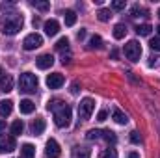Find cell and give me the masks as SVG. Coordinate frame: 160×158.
<instances>
[{
	"label": "cell",
	"instance_id": "obj_1",
	"mask_svg": "<svg viewBox=\"0 0 160 158\" xmlns=\"http://www.w3.org/2000/svg\"><path fill=\"white\" fill-rule=\"evenodd\" d=\"M22 24H24L22 15H19V13H9V15H6L4 21H2V34H6V36H15V34L21 32Z\"/></svg>",
	"mask_w": 160,
	"mask_h": 158
},
{
	"label": "cell",
	"instance_id": "obj_2",
	"mask_svg": "<svg viewBox=\"0 0 160 158\" xmlns=\"http://www.w3.org/2000/svg\"><path fill=\"white\" fill-rule=\"evenodd\" d=\"M52 112H54V123H56L60 128H65V126L71 125V116H73V112H71V106H69V104H65V102L60 101V104H58Z\"/></svg>",
	"mask_w": 160,
	"mask_h": 158
},
{
	"label": "cell",
	"instance_id": "obj_3",
	"mask_svg": "<svg viewBox=\"0 0 160 158\" xmlns=\"http://www.w3.org/2000/svg\"><path fill=\"white\" fill-rule=\"evenodd\" d=\"M19 89L22 93H34L38 89V77L34 73H22L19 78Z\"/></svg>",
	"mask_w": 160,
	"mask_h": 158
},
{
	"label": "cell",
	"instance_id": "obj_4",
	"mask_svg": "<svg viewBox=\"0 0 160 158\" xmlns=\"http://www.w3.org/2000/svg\"><path fill=\"white\" fill-rule=\"evenodd\" d=\"M125 56H127L130 62H138L140 56H142V45L134 39L128 41V43L125 45Z\"/></svg>",
	"mask_w": 160,
	"mask_h": 158
},
{
	"label": "cell",
	"instance_id": "obj_5",
	"mask_svg": "<svg viewBox=\"0 0 160 158\" xmlns=\"http://www.w3.org/2000/svg\"><path fill=\"white\" fill-rule=\"evenodd\" d=\"M93 110H95V101L93 99H89V97H86V99H82L78 104V116L80 119H89L91 117V114H93Z\"/></svg>",
	"mask_w": 160,
	"mask_h": 158
},
{
	"label": "cell",
	"instance_id": "obj_6",
	"mask_svg": "<svg viewBox=\"0 0 160 158\" xmlns=\"http://www.w3.org/2000/svg\"><path fill=\"white\" fill-rule=\"evenodd\" d=\"M41 45H43V37H41L39 34H28L24 41H22V47H24V50H36V48H39Z\"/></svg>",
	"mask_w": 160,
	"mask_h": 158
},
{
	"label": "cell",
	"instance_id": "obj_7",
	"mask_svg": "<svg viewBox=\"0 0 160 158\" xmlns=\"http://www.w3.org/2000/svg\"><path fill=\"white\" fill-rule=\"evenodd\" d=\"M17 149L15 136H0V153H11Z\"/></svg>",
	"mask_w": 160,
	"mask_h": 158
},
{
	"label": "cell",
	"instance_id": "obj_8",
	"mask_svg": "<svg viewBox=\"0 0 160 158\" xmlns=\"http://www.w3.org/2000/svg\"><path fill=\"white\" fill-rule=\"evenodd\" d=\"M45 155H47V158H60L62 149H60V145H58V141H56V140H52V138H50V140L47 141Z\"/></svg>",
	"mask_w": 160,
	"mask_h": 158
},
{
	"label": "cell",
	"instance_id": "obj_9",
	"mask_svg": "<svg viewBox=\"0 0 160 158\" xmlns=\"http://www.w3.org/2000/svg\"><path fill=\"white\" fill-rule=\"evenodd\" d=\"M63 82H65V78H63L62 73H52V75L47 77V86H48L50 89H58V87H62Z\"/></svg>",
	"mask_w": 160,
	"mask_h": 158
},
{
	"label": "cell",
	"instance_id": "obj_10",
	"mask_svg": "<svg viewBox=\"0 0 160 158\" xmlns=\"http://www.w3.org/2000/svg\"><path fill=\"white\" fill-rule=\"evenodd\" d=\"M36 65H38V69H50L52 65H54V58H52V54H41L39 58L36 60Z\"/></svg>",
	"mask_w": 160,
	"mask_h": 158
},
{
	"label": "cell",
	"instance_id": "obj_11",
	"mask_svg": "<svg viewBox=\"0 0 160 158\" xmlns=\"http://www.w3.org/2000/svg\"><path fill=\"white\" fill-rule=\"evenodd\" d=\"M43 28H45V34H47L48 37H54V36L60 32V22H58L56 19H50V21H47V22L43 24Z\"/></svg>",
	"mask_w": 160,
	"mask_h": 158
},
{
	"label": "cell",
	"instance_id": "obj_12",
	"mask_svg": "<svg viewBox=\"0 0 160 158\" xmlns=\"http://www.w3.org/2000/svg\"><path fill=\"white\" fill-rule=\"evenodd\" d=\"M0 87H2V91L4 93H9L11 89H13V77L11 75H2V78H0Z\"/></svg>",
	"mask_w": 160,
	"mask_h": 158
},
{
	"label": "cell",
	"instance_id": "obj_13",
	"mask_svg": "<svg viewBox=\"0 0 160 158\" xmlns=\"http://www.w3.org/2000/svg\"><path fill=\"white\" fill-rule=\"evenodd\" d=\"M45 119H41V117H38L32 125H30V130H32V134L34 136H39V134H43V130H45Z\"/></svg>",
	"mask_w": 160,
	"mask_h": 158
},
{
	"label": "cell",
	"instance_id": "obj_14",
	"mask_svg": "<svg viewBox=\"0 0 160 158\" xmlns=\"http://www.w3.org/2000/svg\"><path fill=\"white\" fill-rule=\"evenodd\" d=\"M19 108H21V114H32V112L36 110V104H34L30 99H24V101H21Z\"/></svg>",
	"mask_w": 160,
	"mask_h": 158
},
{
	"label": "cell",
	"instance_id": "obj_15",
	"mask_svg": "<svg viewBox=\"0 0 160 158\" xmlns=\"http://www.w3.org/2000/svg\"><path fill=\"white\" fill-rule=\"evenodd\" d=\"M21 155H22V158H34L36 156V147L32 143H24L21 147Z\"/></svg>",
	"mask_w": 160,
	"mask_h": 158
},
{
	"label": "cell",
	"instance_id": "obj_16",
	"mask_svg": "<svg viewBox=\"0 0 160 158\" xmlns=\"http://www.w3.org/2000/svg\"><path fill=\"white\" fill-rule=\"evenodd\" d=\"M13 110V102L11 101H0V116L2 117H8Z\"/></svg>",
	"mask_w": 160,
	"mask_h": 158
},
{
	"label": "cell",
	"instance_id": "obj_17",
	"mask_svg": "<svg viewBox=\"0 0 160 158\" xmlns=\"http://www.w3.org/2000/svg\"><path fill=\"white\" fill-rule=\"evenodd\" d=\"M112 117H114V121H116L118 125H127V123H128V117L121 112L119 108H116V110L112 112Z\"/></svg>",
	"mask_w": 160,
	"mask_h": 158
},
{
	"label": "cell",
	"instance_id": "obj_18",
	"mask_svg": "<svg viewBox=\"0 0 160 158\" xmlns=\"http://www.w3.org/2000/svg\"><path fill=\"white\" fill-rule=\"evenodd\" d=\"M22 130H24V123L21 119L11 123V136H19V134H22Z\"/></svg>",
	"mask_w": 160,
	"mask_h": 158
},
{
	"label": "cell",
	"instance_id": "obj_19",
	"mask_svg": "<svg viewBox=\"0 0 160 158\" xmlns=\"http://www.w3.org/2000/svg\"><path fill=\"white\" fill-rule=\"evenodd\" d=\"M89 155H91L89 149H86V147H75L71 158H89Z\"/></svg>",
	"mask_w": 160,
	"mask_h": 158
},
{
	"label": "cell",
	"instance_id": "obj_20",
	"mask_svg": "<svg viewBox=\"0 0 160 158\" xmlns=\"http://www.w3.org/2000/svg\"><path fill=\"white\" fill-rule=\"evenodd\" d=\"M125 36H127V26L121 24V22L116 24V26H114V37H116V39H123Z\"/></svg>",
	"mask_w": 160,
	"mask_h": 158
},
{
	"label": "cell",
	"instance_id": "obj_21",
	"mask_svg": "<svg viewBox=\"0 0 160 158\" xmlns=\"http://www.w3.org/2000/svg\"><path fill=\"white\" fill-rule=\"evenodd\" d=\"M63 19H65V24H67V26H75V22H77V13L71 11V9H67V11L63 13Z\"/></svg>",
	"mask_w": 160,
	"mask_h": 158
},
{
	"label": "cell",
	"instance_id": "obj_22",
	"mask_svg": "<svg viewBox=\"0 0 160 158\" xmlns=\"http://www.w3.org/2000/svg\"><path fill=\"white\" fill-rule=\"evenodd\" d=\"M151 32H153L151 24H138L136 26V34L138 36H151Z\"/></svg>",
	"mask_w": 160,
	"mask_h": 158
},
{
	"label": "cell",
	"instance_id": "obj_23",
	"mask_svg": "<svg viewBox=\"0 0 160 158\" xmlns=\"http://www.w3.org/2000/svg\"><path fill=\"white\" fill-rule=\"evenodd\" d=\"M97 17H99V21L101 22H106V21H110V17H112V13H110V9H99V13H97Z\"/></svg>",
	"mask_w": 160,
	"mask_h": 158
},
{
	"label": "cell",
	"instance_id": "obj_24",
	"mask_svg": "<svg viewBox=\"0 0 160 158\" xmlns=\"http://www.w3.org/2000/svg\"><path fill=\"white\" fill-rule=\"evenodd\" d=\"M102 138H104L108 143H116V141H118V136H116V132H112V130H102Z\"/></svg>",
	"mask_w": 160,
	"mask_h": 158
},
{
	"label": "cell",
	"instance_id": "obj_25",
	"mask_svg": "<svg viewBox=\"0 0 160 158\" xmlns=\"http://www.w3.org/2000/svg\"><path fill=\"white\" fill-rule=\"evenodd\" d=\"M89 48H102V39L101 36H93L89 39Z\"/></svg>",
	"mask_w": 160,
	"mask_h": 158
},
{
	"label": "cell",
	"instance_id": "obj_26",
	"mask_svg": "<svg viewBox=\"0 0 160 158\" xmlns=\"http://www.w3.org/2000/svg\"><path fill=\"white\" fill-rule=\"evenodd\" d=\"M69 48V39L67 37H60L56 43V50H67Z\"/></svg>",
	"mask_w": 160,
	"mask_h": 158
},
{
	"label": "cell",
	"instance_id": "obj_27",
	"mask_svg": "<svg viewBox=\"0 0 160 158\" xmlns=\"http://www.w3.org/2000/svg\"><path fill=\"white\" fill-rule=\"evenodd\" d=\"M32 6H36L38 9H41V11H47V9L50 7V4H48V2H41V0H34V2H32Z\"/></svg>",
	"mask_w": 160,
	"mask_h": 158
},
{
	"label": "cell",
	"instance_id": "obj_28",
	"mask_svg": "<svg viewBox=\"0 0 160 158\" xmlns=\"http://www.w3.org/2000/svg\"><path fill=\"white\" fill-rule=\"evenodd\" d=\"M101 136H102V132H101V130H95V128H93V130H89V132L86 134V138H88V140H99Z\"/></svg>",
	"mask_w": 160,
	"mask_h": 158
},
{
	"label": "cell",
	"instance_id": "obj_29",
	"mask_svg": "<svg viewBox=\"0 0 160 158\" xmlns=\"http://www.w3.org/2000/svg\"><path fill=\"white\" fill-rule=\"evenodd\" d=\"M102 158H118V151H116V149H112V147H108V149H104Z\"/></svg>",
	"mask_w": 160,
	"mask_h": 158
},
{
	"label": "cell",
	"instance_id": "obj_30",
	"mask_svg": "<svg viewBox=\"0 0 160 158\" xmlns=\"http://www.w3.org/2000/svg\"><path fill=\"white\" fill-rule=\"evenodd\" d=\"M130 141H132V143H136V145H138V143H142V136H140V132H138V130H132V132H130Z\"/></svg>",
	"mask_w": 160,
	"mask_h": 158
},
{
	"label": "cell",
	"instance_id": "obj_31",
	"mask_svg": "<svg viewBox=\"0 0 160 158\" xmlns=\"http://www.w3.org/2000/svg\"><path fill=\"white\" fill-rule=\"evenodd\" d=\"M125 6H127V2H125V0H114V2H112V7H114V9H118V11L125 9Z\"/></svg>",
	"mask_w": 160,
	"mask_h": 158
},
{
	"label": "cell",
	"instance_id": "obj_32",
	"mask_svg": "<svg viewBox=\"0 0 160 158\" xmlns=\"http://www.w3.org/2000/svg\"><path fill=\"white\" fill-rule=\"evenodd\" d=\"M149 47L153 50H160V37H153V39L149 41Z\"/></svg>",
	"mask_w": 160,
	"mask_h": 158
},
{
	"label": "cell",
	"instance_id": "obj_33",
	"mask_svg": "<svg viewBox=\"0 0 160 158\" xmlns=\"http://www.w3.org/2000/svg\"><path fill=\"white\" fill-rule=\"evenodd\" d=\"M140 13H143V9H142L140 6H132V9H130V17H140Z\"/></svg>",
	"mask_w": 160,
	"mask_h": 158
},
{
	"label": "cell",
	"instance_id": "obj_34",
	"mask_svg": "<svg viewBox=\"0 0 160 158\" xmlns=\"http://www.w3.org/2000/svg\"><path fill=\"white\" fill-rule=\"evenodd\" d=\"M106 117H108V112H106V110H101V112L97 114V121H106Z\"/></svg>",
	"mask_w": 160,
	"mask_h": 158
},
{
	"label": "cell",
	"instance_id": "obj_35",
	"mask_svg": "<svg viewBox=\"0 0 160 158\" xmlns=\"http://www.w3.org/2000/svg\"><path fill=\"white\" fill-rule=\"evenodd\" d=\"M78 91H80V86H78V82H75V84L71 86V93H73V95H77Z\"/></svg>",
	"mask_w": 160,
	"mask_h": 158
},
{
	"label": "cell",
	"instance_id": "obj_36",
	"mask_svg": "<svg viewBox=\"0 0 160 158\" xmlns=\"http://www.w3.org/2000/svg\"><path fill=\"white\" fill-rule=\"evenodd\" d=\"M77 37H78V39H84V37H86V30H84V28H80V32L77 34Z\"/></svg>",
	"mask_w": 160,
	"mask_h": 158
},
{
	"label": "cell",
	"instance_id": "obj_37",
	"mask_svg": "<svg viewBox=\"0 0 160 158\" xmlns=\"http://www.w3.org/2000/svg\"><path fill=\"white\" fill-rule=\"evenodd\" d=\"M128 158H140V155H138V153H134V151H132V153H128Z\"/></svg>",
	"mask_w": 160,
	"mask_h": 158
},
{
	"label": "cell",
	"instance_id": "obj_38",
	"mask_svg": "<svg viewBox=\"0 0 160 158\" xmlns=\"http://www.w3.org/2000/svg\"><path fill=\"white\" fill-rule=\"evenodd\" d=\"M4 126H6V123H4V121H0V130H4Z\"/></svg>",
	"mask_w": 160,
	"mask_h": 158
},
{
	"label": "cell",
	"instance_id": "obj_39",
	"mask_svg": "<svg viewBox=\"0 0 160 158\" xmlns=\"http://www.w3.org/2000/svg\"><path fill=\"white\" fill-rule=\"evenodd\" d=\"M157 32H158V36H160V24H158V28H157Z\"/></svg>",
	"mask_w": 160,
	"mask_h": 158
},
{
	"label": "cell",
	"instance_id": "obj_40",
	"mask_svg": "<svg viewBox=\"0 0 160 158\" xmlns=\"http://www.w3.org/2000/svg\"><path fill=\"white\" fill-rule=\"evenodd\" d=\"M2 75H4V73H2V69H0V78H2Z\"/></svg>",
	"mask_w": 160,
	"mask_h": 158
},
{
	"label": "cell",
	"instance_id": "obj_41",
	"mask_svg": "<svg viewBox=\"0 0 160 158\" xmlns=\"http://www.w3.org/2000/svg\"><path fill=\"white\" fill-rule=\"evenodd\" d=\"M158 17H160V9H158Z\"/></svg>",
	"mask_w": 160,
	"mask_h": 158
}]
</instances>
